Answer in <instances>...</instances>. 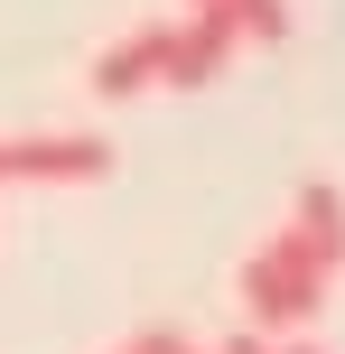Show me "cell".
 <instances>
[{
    "instance_id": "cell-1",
    "label": "cell",
    "mask_w": 345,
    "mask_h": 354,
    "mask_svg": "<svg viewBox=\"0 0 345 354\" xmlns=\"http://www.w3.org/2000/svg\"><path fill=\"white\" fill-rule=\"evenodd\" d=\"M243 317L261 326V336H290V326H308L317 317V299H327V270L308 261V252L290 243V233H271V243L243 261Z\"/></svg>"
},
{
    "instance_id": "cell-3",
    "label": "cell",
    "mask_w": 345,
    "mask_h": 354,
    "mask_svg": "<svg viewBox=\"0 0 345 354\" xmlns=\"http://www.w3.org/2000/svg\"><path fill=\"white\" fill-rule=\"evenodd\" d=\"M149 84H168V19H159V28L112 37V47L93 56V93H103V103H122V93H149Z\"/></svg>"
},
{
    "instance_id": "cell-8",
    "label": "cell",
    "mask_w": 345,
    "mask_h": 354,
    "mask_svg": "<svg viewBox=\"0 0 345 354\" xmlns=\"http://www.w3.org/2000/svg\"><path fill=\"white\" fill-rule=\"evenodd\" d=\"M122 354H140V345H122Z\"/></svg>"
},
{
    "instance_id": "cell-4",
    "label": "cell",
    "mask_w": 345,
    "mask_h": 354,
    "mask_svg": "<svg viewBox=\"0 0 345 354\" xmlns=\"http://www.w3.org/2000/svg\"><path fill=\"white\" fill-rule=\"evenodd\" d=\"M280 233H290V243L308 252L327 280L345 270V196L327 187V177H308V187H299V205H290V224H280Z\"/></svg>"
},
{
    "instance_id": "cell-5",
    "label": "cell",
    "mask_w": 345,
    "mask_h": 354,
    "mask_svg": "<svg viewBox=\"0 0 345 354\" xmlns=\"http://www.w3.org/2000/svg\"><path fill=\"white\" fill-rule=\"evenodd\" d=\"M187 10H215V19H234L243 37H290V0H187Z\"/></svg>"
},
{
    "instance_id": "cell-2",
    "label": "cell",
    "mask_w": 345,
    "mask_h": 354,
    "mask_svg": "<svg viewBox=\"0 0 345 354\" xmlns=\"http://www.w3.org/2000/svg\"><path fill=\"white\" fill-rule=\"evenodd\" d=\"M243 47V28L234 19H215V10H187V19H168V84H215L224 75V56Z\"/></svg>"
},
{
    "instance_id": "cell-7",
    "label": "cell",
    "mask_w": 345,
    "mask_h": 354,
    "mask_svg": "<svg viewBox=\"0 0 345 354\" xmlns=\"http://www.w3.org/2000/svg\"><path fill=\"white\" fill-rule=\"evenodd\" d=\"M290 354H317V345H290Z\"/></svg>"
},
{
    "instance_id": "cell-6",
    "label": "cell",
    "mask_w": 345,
    "mask_h": 354,
    "mask_svg": "<svg viewBox=\"0 0 345 354\" xmlns=\"http://www.w3.org/2000/svg\"><path fill=\"white\" fill-rule=\"evenodd\" d=\"M215 354H280V345H271V336H261V326H243V336H224Z\"/></svg>"
}]
</instances>
